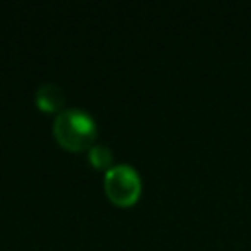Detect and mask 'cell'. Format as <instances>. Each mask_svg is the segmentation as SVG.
Segmentation results:
<instances>
[{
    "instance_id": "1",
    "label": "cell",
    "mask_w": 251,
    "mask_h": 251,
    "mask_svg": "<svg viewBox=\"0 0 251 251\" xmlns=\"http://www.w3.org/2000/svg\"><path fill=\"white\" fill-rule=\"evenodd\" d=\"M53 137L55 141L73 153L86 151L94 145L98 137V127L90 114L80 108H67L55 116L53 122Z\"/></svg>"
},
{
    "instance_id": "2",
    "label": "cell",
    "mask_w": 251,
    "mask_h": 251,
    "mask_svg": "<svg viewBox=\"0 0 251 251\" xmlns=\"http://www.w3.org/2000/svg\"><path fill=\"white\" fill-rule=\"evenodd\" d=\"M104 192L118 208L133 206L141 196V178L129 165H116L104 175Z\"/></svg>"
},
{
    "instance_id": "3",
    "label": "cell",
    "mask_w": 251,
    "mask_h": 251,
    "mask_svg": "<svg viewBox=\"0 0 251 251\" xmlns=\"http://www.w3.org/2000/svg\"><path fill=\"white\" fill-rule=\"evenodd\" d=\"M35 108L43 114H61L65 106V92L57 84H43L35 90Z\"/></svg>"
},
{
    "instance_id": "4",
    "label": "cell",
    "mask_w": 251,
    "mask_h": 251,
    "mask_svg": "<svg viewBox=\"0 0 251 251\" xmlns=\"http://www.w3.org/2000/svg\"><path fill=\"white\" fill-rule=\"evenodd\" d=\"M88 161L98 171H110L112 169L114 155H112V151L106 145H92L88 149Z\"/></svg>"
}]
</instances>
